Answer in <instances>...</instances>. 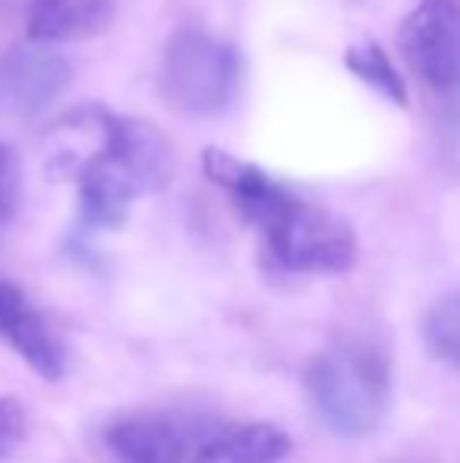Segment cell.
I'll return each instance as SVG.
<instances>
[{"label":"cell","mask_w":460,"mask_h":463,"mask_svg":"<svg viewBox=\"0 0 460 463\" xmlns=\"http://www.w3.org/2000/svg\"><path fill=\"white\" fill-rule=\"evenodd\" d=\"M171 165V142L155 123L105 110L99 146L76 161L82 221L99 231L120 227L139 195L167 184Z\"/></svg>","instance_id":"obj_1"},{"label":"cell","mask_w":460,"mask_h":463,"mask_svg":"<svg viewBox=\"0 0 460 463\" xmlns=\"http://www.w3.org/2000/svg\"><path fill=\"white\" fill-rule=\"evenodd\" d=\"M306 391L322 422L344 439L375 432L388 410L391 369L375 347L338 344L306 369Z\"/></svg>","instance_id":"obj_2"},{"label":"cell","mask_w":460,"mask_h":463,"mask_svg":"<svg viewBox=\"0 0 460 463\" xmlns=\"http://www.w3.org/2000/svg\"><path fill=\"white\" fill-rule=\"evenodd\" d=\"M243 63L221 38L183 29L167 42L161 57V95L174 110L190 117H218L237 101Z\"/></svg>","instance_id":"obj_3"},{"label":"cell","mask_w":460,"mask_h":463,"mask_svg":"<svg viewBox=\"0 0 460 463\" xmlns=\"http://www.w3.org/2000/svg\"><path fill=\"white\" fill-rule=\"evenodd\" d=\"M262 237L281 269L303 275H338L356 259V237L347 221L294 193L268 218Z\"/></svg>","instance_id":"obj_4"},{"label":"cell","mask_w":460,"mask_h":463,"mask_svg":"<svg viewBox=\"0 0 460 463\" xmlns=\"http://www.w3.org/2000/svg\"><path fill=\"white\" fill-rule=\"evenodd\" d=\"M407 67L438 95L460 89V0H419L398 32Z\"/></svg>","instance_id":"obj_5"},{"label":"cell","mask_w":460,"mask_h":463,"mask_svg":"<svg viewBox=\"0 0 460 463\" xmlns=\"http://www.w3.org/2000/svg\"><path fill=\"white\" fill-rule=\"evenodd\" d=\"M73 70L67 57L42 42H29L0 54V114L35 117L57 104L70 89Z\"/></svg>","instance_id":"obj_6"},{"label":"cell","mask_w":460,"mask_h":463,"mask_svg":"<svg viewBox=\"0 0 460 463\" xmlns=\"http://www.w3.org/2000/svg\"><path fill=\"white\" fill-rule=\"evenodd\" d=\"M114 463H192V435L167 413L120 416L105 429Z\"/></svg>","instance_id":"obj_7"},{"label":"cell","mask_w":460,"mask_h":463,"mask_svg":"<svg viewBox=\"0 0 460 463\" xmlns=\"http://www.w3.org/2000/svg\"><path fill=\"white\" fill-rule=\"evenodd\" d=\"M202 167L215 186H221L237 205L249 224L262 231L268 218L290 199V189H284L277 180H271L262 167L249 165V161L237 158V155L224 152V148H205Z\"/></svg>","instance_id":"obj_8"},{"label":"cell","mask_w":460,"mask_h":463,"mask_svg":"<svg viewBox=\"0 0 460 463\" xmlns=\"http://www.w3.org/2000/svg\"><path fill=\"white\" fill-rule=\"evenodd\" d=\"M0 335L42 378L63 375V350L42 312L10 280H0Z\"/></svg>","instance_id":"obj_9"},{"label":"cell","mask_w":460,"mask_h":463,"mask_svg":"<svg viewBox=\"0 0 460 463\" xmlns=\"http://www.w3.org/2000/svg\"><path fill=\"white\" fill-rule=\"evenodd\" d=\"M114 0H29L25 35L29 42H82L108 29Z\"/></svg>","instance_id":"obj_10"},{"label":"cell","mask_w":460,"mask_h":463,"mask_svg":"<svg viewBox=\"0 0 460 463\" xmlns=\"http://www.w3.org/2000/svg\"><path fill=\"white\" fill-rule=\"evenodd\" d=\"M290 435L271 422H237L205 435L192 463H284Z\"/></svg>","instance_id":"obj_11"},{"label":"cell","mask_w":460,"mask_h":463,"mask_svg":"<svg viewBox=\"0 0 460 463\" xmlns=\"http://www.w3.org/2000/svg\"><path fill=\"white\" fill-rule=\"evenodd\" d=\"M344 63H347V70L356 76V80H362L366 86H372L375 92L391 98L394 104H407L404 80H400V73L394 70L391 57H388L375 42L353 44V48H347Z\"/></svg>","instance_id":"obj_12"},{"label":"cell","mask_w":460,"mask_h":463,"mask_svg":"<svg viewBox=\"0 0 460 463\" xmlns=\"http://www.w3.org/2000/svg\"><path fill=\"white\" fill-rule=\"evenodd\" d=\"M423 337L432 356L460 369V293L436 299L423 318Z\"/></svg>","instance_id":"obj_13"},{"label":"cell","mask_w":460,"mask_h":463,"mask_svg":"<svg viewBox=\"0 0 460 463\" xmlns=\"http://www.w3.org/2000/svg\"><path fill=\"white\" fill-rule=\"evenodd\" d=\"M25 439V410L13 397H0V458L13 454Z\"/></svg>","instance_id":"obj_14"},{"label":"cell","mask_w":460,"mask_h":463,"mask_svg":"<svg viewBox=\"0 0 460 463\" xmlns=\"http://www.w3.org/2000/svg\"><path fill=\"white\" fill-rule=\"evenodd\" d=\"M19 202V171L16 158L10 155V148L0 142V227L13 218Z\"/></svg>","instance_id":"obj_15"}]
</instances>
